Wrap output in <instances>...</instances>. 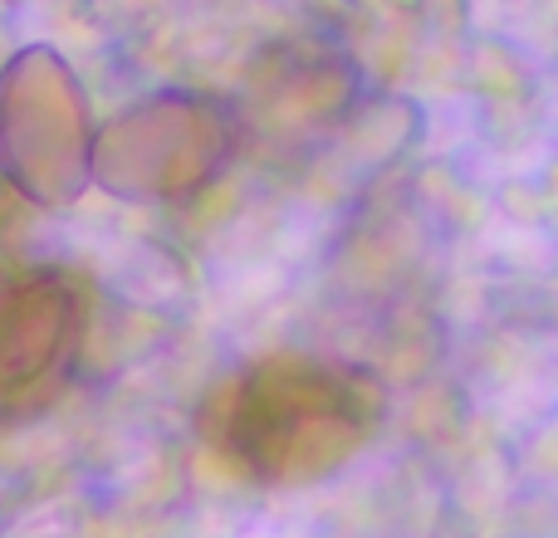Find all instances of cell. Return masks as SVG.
<instances>
[{
  "mask_svg": "<svg viewBox=\"0 0 558 538\" xmlns=\"http://www.w3.org/2000/svg\"><path fill=\"white\" fill-rule=\"evenodd\" d=\"M383 421L367 372L318 357H270L241 372L211 412V445L255 485H314L338 475Z\"/></svg>",
  "mask_w": 558,
  "mask_h": 538,
  "instance_id": "6da1fadb",
  "label": "cell"
},
{
  "mask_svg": "<svg viewBox=\"0 0 558 538\" xmlns=\"http://www.w3.org/2000/svg\"><path fill=\"white\" fill-rule=\"evenodd\" d=\"M78 314L64 289H20L0 308V416H29L59 392L74 357Z\"/></svg>",
  "mask_w": 558,
  "mask_h": 538,
  "instance_id": "7a4b0ae2",
  "label": "cell"
}]
</instances>
